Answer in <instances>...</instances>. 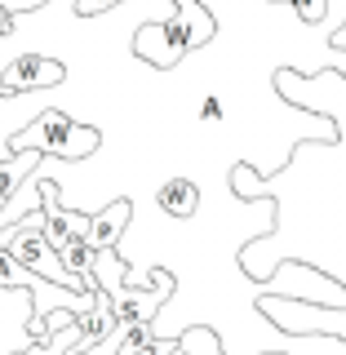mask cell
<instances>
[{
	"instance_id": "obj_1",
	"label": "cell",
	"mask_w": 346,
	"mask_h": 355,
	"mask_svg": "<svg viewBox=\"0 0 346 355\" xmlns=\"http://www.w3.org/2000/svg\"><path fill=\"white\" fill-rule=\"evenodd\" d=\"M98 147H103V133L94 125H76L58 107H44L31 125L14 129V138H9V155L40 151V155H53V160H85Z\"/></svg>"
},
{
	"instance_id": "obj_2",
	"label": "cell",
	"mask_w": 346,
	"mask_h": 355,
	"mask_svg": "<svg viewBox=\"0 0 346 355\" xmlns=\"http://www.w3.org/2000/svg\"><path fill=\"white\" fill-rule=\"evenodd\" d=\"M62 80H67V62L44 58V53H18L0 71V98H18V94L49 89V85H62Z\"/></svg>"
},
{
	"instance_id": "obj_3",
	"label": "cell",
	"mask_w": 346,
	"mask_h": 355,
	"mask_svg": "<svg viewBox=\"0 0 346 355\" xmlns=\"http://www.w3.org/2000/svg\"><path fill=\"white\" fill-rule=\"evenodd\" d=\"M129 222H133V205H129V200H116V205H107L103 214L89 218L85 244L94 249V258H98V253H116L120 249V236L129 231Z\"/></svg>"
},
{
	"instance_id": "obj_4",
	"label": "cell",
	"mask_w": 346,
	"mask_h": 355,
	"mask_svg": "<svg viewBox=\"0 0 346 355\" xmlns=\"http://www.w3.org/2000/svg\"><path fill=\"white\" fill-rule=\"evenodd\" d=\"M44 209V196H40V178H27V182L14 191V200H9L5 209H0V236L5 231H14V227H22L27 218H36Z\"/></svg>"
},
{
	"instance_id": "obj_5",
	"label": "cell",
	"mask_w": 346,
	"mask_h": 355,
	"mask_svg": "<svg viewBox=\"0 0 346 355\" xmlns=\"http://www.w3.org/2000/svg\"><path fill=\"white\" fill-rule=\"evenodd\" d=\"M155 205H160V214H169V218H191L200 209V187L191 178H169V182L155 191Z\"/></svg>"
},
{
	"instance_id": "obj_6",
	"label": "cell",
	"mask_w": 346,
	"mask_h": 355,
	"mask_svg": "<svg viewBox=\"0 0 346 355\" xmlns=\"http://www.w3.org/2000/svg\"><path fill=\"white\" fill-rule=\"evenodd\" d=\"M40 160H44L40 151H22V155H5V160H0V209H5L18 187L40 169Z\"/></svg>"
},
{
	"instance_id": "obj_7",
	"label": "cell",
	"mask_w": 346,
	"mask_h": 355,
	"mask_svg": "<svg viewBox=\"0 0 346 355\" xmlns=\"http://www.w3.org/2000/svg\"><path fill=\"white\" fill-rule=\"evenodd\" d=\"M280 5H293V14L302 22H311V27L329 18V0H280Z\"/></svg>"
},
{
	"instance_id": "obj_8",
	"label": "cell",
	"mask_w": 346,
	"mask_h": 355,
	"mask_svg": "<svg viewBox=\"0 0 346 355\" xmlns=\"http://www.w3.org/2000/svg\"><path fill=\"white\" fill-rule=\"evenodd\" d=\"M200 120H205V125H218L222 120V98L218 94H209L205 103H200Z\"/></svg>"
},
{
	"instance_id": "obj_9",
	"label": "cell",
	"mask_w": 346,
	"mask_h": 355,
	"mask_svg": "<svg viewBox=\"0 0 346 355\" xmlns=\"http://www.w3.org/2000/svg\"><path fill=\"white\" fill-rule=\"evenodd\" d=\"M111 5H116V0H76V14H80V18H94L98 9H111Z\"/></svg>"
}]
</instances>
